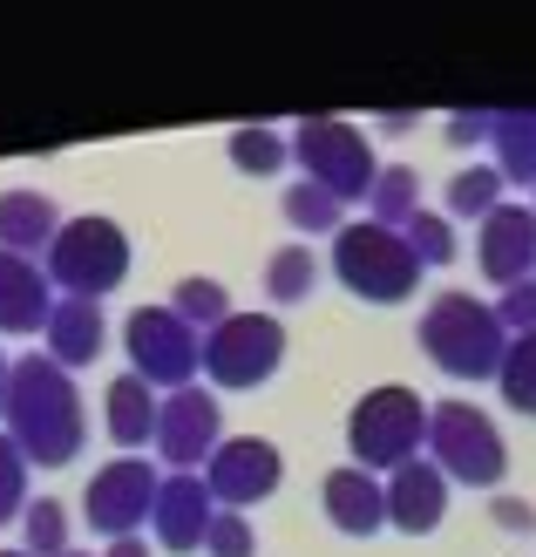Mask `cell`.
I'll use <instances>...</instances> for the list:
<instances>
[{"instance_id":"836d02e7","label":"cell","mask_w":536,"mask_h":557,"mask_svg":"<svg viewBox=\"0 0 536 557\" xmlns=\"http://www.w3.org/2000/svg\"><path fill=\"white\" fill-rule=\"evenodd\" d=\"M496 136V116H483V109H475V116H448V144H489Z\"/></svg>"},{"instance_id":"cb8c5ba5","label":"cell","mask_w":536,"mask_h":557,"mask_svg":"<svg viewBox=\"0 0 536 557\" xmlns=\"http://www.w3.org/2000/svg\"><path fill=\"white\" fill-rule=\"evenodd\" d=\"M496 387H502V401H510L516 414H536V333H516L510 341Z\"/></svg>"},{"instance_id":"7a4b0ae2","label":"cell","mask_w":536,"mask_h":557,"mask_svg":"<svg viewBox=\"0 0 536 557\" xmlns=\"http://www.w3.org/2000/svg\"><path fill=\"white\" fill-rule=\"evenodd\" d=\"M421 354L456 381H489V374H502L510 326H502L496 306H483L475 293H435L428 313H421Z\"/></svg>"},{"instance_id":"ac0fdd59","label":"cell","mask_w":536,"mask_h":557,"mask_svg":"<svg viewBox=\"0 0 536 557\" xmlns=\"http://www.w3.org/2000/svg\"><path fill=\"white\" fill-rule=\"evenodd\" d=\"M48 360H62V368L75 374V368H96L102 360V347H109V326H102V306L96 299H62L48 313Z\"/></svg>"},{"instance_id":"d590c367","label":"cell","mask_w":536,"mask_h":557,"mask_svg":"<svg viewBox=\"0 0 536 557\" xmlns=\"http://www.w3.org/2000/svg\"><path fill=\"white\" fill-rule=\"evenodd\" d=\"M109 557H150V544H136V537H123V544H109Z\"/></svg>"},{"instance_id":"277c9868","label":"cell","mask_w":536,"mask_h":557,"mask_svg":"<svg viewBox=\"0 0 536 557\" xmlns=\"http://www.w3.org/2000/svg\"><path fill=\"white\" fill-rule=\"evenodd\" d=\"M48 278L62 286L68 299H96L102 293H116L123 278H129V232L116 225V218H68L62 238L48 245Z\"/></svg>"},{"instance_id":"9a60e30c","label":"cell","mask_w":536,"mask_h":557,"mask_svg":"<svg viewBox=\"0 0 536 557\" xmlns=\"http://www.w3.org/2000/svg\"><path fill=\"white\" fill-rule=\"evenodd\" d=\"M54 278L21 259V252H0V333H48V313H54Z\"/></svg>"},{"instance_id":"8992f818","label":"cell","mask_w":536,"mask_h":557,"mask_svg":"<svg viewBox=\"0 0 536 557\" xmlns=\"http://www.w3.org/2000/svg\"><path fill=\"white\" fill-rule=\"evenodd\" d=\"M428 462L441 469L448 483L496 490V483H502V469H510V449H502V429H496L475 401H435V422H428Z\"/></svg>"},{"instance_id":"ffe728a7","label":"cell","mask_w":536,"mask_h":557,"mask_svg":"<svg viewBox=\"0 0 536 557\" xmlns=\"http://www.w3.org/2000/svg\"><path fill=\"white\" fill-rule=\"evenodd\" d=\"M102 414H109V435L123 442V449H144V442H157V422H163V401H157V387L144 374H116L109 381V395H102Z\"/></svg>"},{"instance_id":"d6986e66","label":"cell","mask_w":536,"mask_h":557,"mask_svg":"<svg viewBox=\"0 0 536 557\" xmlns=\"http://www.w3.org/2000/svg\"><path fill=\"white\" fill-rule=\"evenodd\" d=\"M68 218L54 211V198L41 190H0V252H48L54 238H62Z\"/></svg>"},{"instance_id":"74e56055","label":"cell","mask_w":536,"mask_h":557,"mask_svg":"<svg viewBox=\"0 0 536 557\" xmlns=\"http://www.w3.org/2000/svg\"><path fill=\"white\" fill-rule=\"evenodd\" d=\"M0 557H27V550H0Z\"/></svg>"},{"instance_id":"8d00e7d4","label":"cell","mask_w":536,"mask_h":557,"mask_svg":"<svg viewBox=\"0 0 536 557\" xmlns=\"http://www.w3.org/2000/svg\"><path fill=\"white\" fill-rule=\"evenodd\" d=\"M8 374H14V360L0 354V414H8Z\"/></svg>"},{"instance_id":"8fae6325","label":"cell","mask_w":536,"mask_h":557,"mask_svg":"<svg viewBox=\"0 0 536 557\" xmlns=\"http://www.w3.org/2000/svg\"><path fill=\"white\" fill-rule=\"evenodd\" d=\"M278 483H286V456H278L265 435H232V442H224V449L204 462V490L217 496L224 510L265 504Z\"/></svg>"},{"instance_id":"d4e9b609","label":"cell","mask_w":536,"mask_h":557,"mask_svg":"<svg viewBox=\"0 0 536 557\" xmlns=\"http://www.w3.org/2000/svg\"><path fill=\"white\" fill-rule=\"evenodd\" d=\"M21 537H27V557H68V510L54 496H35L21 517Z\"/></svg>"},{"instance_id":"4dcf8cb0","label":"cell","mask_w":536,"mask_h":557,"mask_svg":"<svg viewBox=\"0 0 536 557\" xmlns=\"http://www.w3.org/2000/svg\"><path fill=\"white\" fill-rule=\"evenodd\" d=\"M27 517V456L14 449V435H0V523Z\"/></svg>"},{"instance_id":"7c38bea8","label":"cell","mask_w":536,"mask_h":557,"mask_svg":"<svg viewBox=\"0 0 536 557\" xmlns=\"http://www.w3.org/2000/svg\"><path fill=\"white\" fill-rule=\"evenodd\" d=\"M217 401L204 395V387H184V395H163V422H157V456L171 462V469H197V462H211L224 449V435H217Z\"/></svg>"},{"instance_id":"2e32d148","label":"cell","mask_w":536,"mask_h":557,"mask_svg":"<svg viewBox=\"0 0 536 557\" xmlns=\"http://www.w3.org/2000/svg\"><path fill=\"white\" fill-rule=\"evenodd\" d=\"M448 517V476L435 462H408L387 476V523L408 537H428L435 523Z\"/></svg>"},{"instance_id":"83f0119b","label":"cell","mask_w":536,"mask_h":557,"mask_svg":"<svg viewBox=\"0 0 536 557\" xmlns=\"http://www.w3.org/2000/svg\"><path fill=\"white\" fill-rule=\"evenodd\" d=\"M340 211H347V205L333 198V190L306 184V177H299V184L286 190V218H292L299 232H333V238H340V232H347V225H340Z\"/></svg>"},{"instance_id":"52a82bcc","label":"cell","mask_w":536,"mask_h":557,"mask_svg":"<svg viewBox=\"0 0 536 557\" xmlns=\"http://www.w3.org/2000/svg\"><path fill=\"white\" fill-rule=\"evenodd\" d=\"M292 157H299L306 184L333 190L340 205L366 198V190H374V177H381V163H374V150H366V136H360L353 123H340V116H306L299 136H292Z\"/></svg>"},{"instance_id":"f35d334b","label":"cell","mask_w":536,"mask_h":557,"mask_svg":"<svg viewBox=\"0 0 536 557\" xmlns=\"http://www.w3.org/2000/svg\"><path fill=\"white\" fill-rule=\"evenodd\" d=\"M68 557H89V550H68Z\"/></svg>"},{"instance_id":"e0dca14e","label":"cell","mask_w":536,"mask_h":557,"mask_svg":"<svg viewBox=\"0 0 536 557\" xmlns=\"http://www.w3.org/2000/svg\"><path fill=\"white\" fill-rule=\"evenodd\" d=\"M320 504H326V517L340 523L347 537H374L381 523H387V483H374L366 469L340 462V469H326V490H320Z\"/></svg>"},{"instance_id":"ab89813d","label":"cell","mask_w":536,"mask_h":557,"mask_svg":"<svg viewBox=\"0 0 536 557\" xmlns=\"http://www.w3.org/2000/svg\"><path fill=\"white\" fill-rule=\"evenodd\" d=\"M529 211H536V205H529Z\"/></svg>"},{"instance_id":"e575fe53","label":"cell","mask_w":536,"mask_h":557,"mask_svg":"<svg viewBox=\"0 0 536 557\" xmlns=\"http://www.w3.org/2000/svg\"><path fill=\"white\" fill-rule=\"evenodd\" d=\"M496 523H510V531H536L529 504H516V496H496Z\"/></svg>"},{"instance_id":"484cf974","label":"cell","mask_w":536,"mask_h":557,"mask_svg":"<svg viewBox=\"0 0 536 557\" xmlns=\"http://www.w3.org/2000/svg\"><path fill=\"white\" fill-rule=\"evenodd\" d=\"M171 313H184L190 326H204V333H217L224 320H232V293H224L217 278H184V286L171 293Z\"/></svg>"},{"instance_id":"9c48e42d","label":"cell","mask_w":536,"mask_h":557,"mask_svg":"<svg viewBox=\"0 0 536 557\" xmlns=\"http://www.w3.org/2000/svg\"><path fill=\"white\" fill-rule=\"evenodd\" d=\"M286 360V326L272 313H232L217 333H204V374L217 387H259Z\"/></svg>"},{"instance_id":"7402d4cb","label":"cell","mask_w":536,"mask_h":557,"mask_svg":"<svg viewBox=\"0 0 536 557\" xmlns=\"http://www.w3.org/2000/svg\"><path fill=\"white\" fill-rule=\"evenodd\" d=\"M366 205H374V225L408 232L421 218V177L408 171V163H387V171L374 177V190H366Z\"/></svg>"},{"instance_id":"6da1fadb","label":"cell","mask_w":536,"mask_h":557,"mask_svg":"<svg viewBox=\"0 0 536 557\" xmlns=\"http://www.w3.org/2000/svg\"><path fill=\"white\" fill-rule=\"evenodd\" d=\"M8 435H14V449L27 456V469H62L82 456V435H89V422H82V395H75V381L62 360H48V354H21L14 360V374H8Z\"/></svg>"},{"instance_id":"f546056e","label":"cell","mask_w":536,"mask_h":557,"mask_svg":"<svg viewBox=\"0 0 536 557\" xmlns=\"http://www.w3.org/2000/svg\"><path fill=\"white\" fill-rule=\"evenodd\" d=\"M401 238L414 245V259H421V265H448V259H456V225H448L441 211H421Z\"/></svg>"},{"instance_id":"603a6c76","label":"cell","mask_w":536,"mask_h":557,"mask_svg":"<svg viewBox=\"0 0 536 557\" xmlns=\"http://www.w3.org/2000/svg\"><path fill=\"white\" fill-rule=\"evenodd\" d=\"M313 286H320V259L306 252V245H286V252H272V265H265V293H272L278 306L313 299Z\"/></svg>"},{"instance_id":"3957f363","label":"cell","mask_w":536,"mask_h":557,"mask_svg":"<svg viewBox=\"0 0 536 557\" xmlns=\"http://www.w3.org/2000/svg\"><path fill=\"white\" fill-rule=\"evenodd\" d=\"M428 422L435 408L414 395V387H366L347 414V449H353V469L366 476H394V469L421 462V442H428Z\"/></svg>"},{"instance_id":"30bf717a","label":"cell","mask_w":536,"mask_h":557,"mask_svg":"<svg viewBox=\"0 0 536 557\" xmlns=\"http://www.w3.org/2000/svg\"><path fill=\"white\" fill-rule=\"evenodd\" d=\"M157 469L144 456H116V462H102L89 490H82V510H89V531H102L109 544H123L136 523H150L157 510Z\"/></svg>"},{"instance_id":"5bb4252c","label":"cell","mask_w":536,"mask_h":557,"mask_svg":"<svg viewBox=\"0 0 536 557\" xmlns=\"http://www.w3.org/2000/svg\"><path fill=\"white\" fill-rule=\"evenodd\" d=\"M483 272L502 293L536 278V211L529 205H496L483 218Z\"/></svg>"},{"instance_id":"44dd1931","label":"cell","mask_w":536,"mask_h":557,"mask_svg":"<svg viewBox=\"0 0 536 557\" xmlns=\"http://www.w3.org/2000/svg\"><path fill=\"white\" fill-rule=\"evenodd\" d=\"M496 171L502 184H536V109H496Z\"/></svg>"},{"instance_id":"d6a6232c","label":"cell","mask_w":536,"mask_h":557,"mask_svg":"<svg viewBox=\"0 0 536 557\" xmlns=\"http://www.w3.org/2000/svg\"><path fill=\"white\" fill-rule=\"evenodd\" d=\"M496 320L510 326V341H516V333H536V278H523V286H510L496 299Z\"/></svg>"},{"instance_id":"f1b7e54d","label":"cell","mask_w":536,"mask_h":557,"mask_svg":"<svg viewBox=\"0 0 536 557\" xmlns=\"http://www.w3.org/2000/svg\"><path fill=\"white\" fill-rule=\"evenodd\" d=\"M286 157H292V144H286L278 129H232V163H238V171H251V177H272Z\"/></svg>"},{"instance_id":"1f68e13d","label":"cell","mask_w":536,"mask_h":557,"mask_svg":"<svg viewBox=\"0 0 536 557\" xmlns=\"http://www.w3.org/2000/svg\"><path fill=\"white\" fill-rule=\"evenodd\" d=\"M204 550H211V557H259V537H251L245 510H217V523H211Z\"/></svg>"},{"instance_id":"4316f807","label":"cell","mask_w":536,"mask_h":557,"mask_svg":"<svg viewBox=\"0 0 536 557\" xmlns=\"http://www.w3.org/2000/svg\"><path fill=\"white\" fill-rule=\"evenodd\" d=\"M496 198H502V171H496V163H475V171L448 177V211H456V218H489Z\"/></svg>"},{"instance_id":"ba28073f","label":"cell","mask_w":536,"mask_h":557,"mask_svg":"<svg viewBox=\"0 0 536 557\" xmlns=\"http://www.w3.org/2000/svg\"><path fill=\"white\" fill-rule=\"evenodd\" d=\"M123 347H129V368L144 374L150 387H171V395H184L190 374L204 368V333H197L184 313H171V306H144V313H129Z\"/></svg>"},{"instance_id":"5b68a950","label":"cell","mask_w":536,"mask_h":557,"mask_svg":"<svg viewBox=\"0 0 536 557\" xmlns=\"http://www.w3.org/2000/svg\"><path fill=\"white\" fill-rule=\"evenodd\" d=\"M333 272H340V286L353 299H374V306H401L414 293V278H421V259H414V245L401 232H387V225H347L340 238H333Z\"/></svg>"},{"instance_id":"4fadbf2b","label":"cell","mask_w":536,"mask_h":557,"mask_svg":"<svg viewBox=\"0 0 536 557\" xmlns=\"http://www.w3.org/2000/svg\"><path fill=\"white\" fill-rule=\"evenodd\" d=\"M150 523H157V544L163 550H177V557L184 550H204L211 523H217V496L204 490V476H163Z\"/></svg>"}]
</instances>
